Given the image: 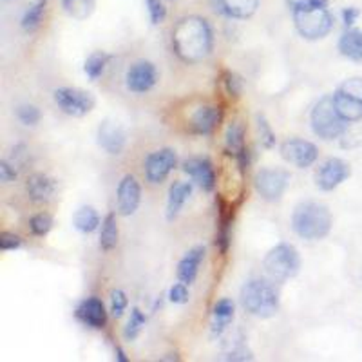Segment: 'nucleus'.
Instances as JSON below:
<instances>
[{
    "label": "nucleus",
    "mask_w": 362,
    "mask_h": 362,
    "mask_svg": "<svg viewBox=\"0 0 362 362\" xmlns=\"http://www.w3.org/2000/svg\"><path fill=\"white\" fill-rule=\"evenodd\" d=\"M129 300L125 292L122 290H112L111 292V313L115 319H119V317L124 315L125 308H127Z\"/></svg>",
    "instance_id": "38"
},
{
    "label": "nucleus",
    "mask_w": 362,
    "mask_h": 362,
    "mask_svg": "<svg viewBox=\"0 0 362 362\" xmlns=\"http://www.w3.org/2000/svg\"><path fill=\"white\" fill-rule=\"evenodd\" d=\"M51 228H53V218L47 212H38V214L29 219V230L33 235H38V238L49 234Z\"/></svg>",
    "instance_id": "33"
},
{
    "label": "nucleus",
    "mask_w": 362,
    "mask_h": 362,
    "mask_svg": "<svg viewBox=\"0 0 362 362\" xmlns=\"http://www.w3.org/2000/svg\"><path fill=\"white\" fill-rule=\"evenodd\" d=\"M158 82V69L153 62H136L131 66L125 76L127 89L136 95L147 93L153 89Z\"/></svg>",
    "instance_id": "13"
},
{
    "label": "nucleus",
    "mask_w": 362,
    "mask_h": 362,
    "mask_svg": "<svg viewBox=\"0 0 362 362\" xmlns=\"http://www.w3.org/2000/svg\"><path fill=\"white\" fill-rule=\"evenodd\" d=\"M312 129L319 138L326 141L337 140L342 138L346 131H348V122L339 116L337 109H335L334 96H322L319 102L315 103V107L312 111Z\"/></svg>",
    "instance_id": "4"
},
{
    "label": "nucleus",
    "mask_w": 362,
    "mask_h": 362,
    "mask_svg": "<svg viewBox=\"0 0 362 362\" xmlns=\"http://www.w3.org/2000/svg\"><path fill=\"white\" fill-rule=\"evenodd\" d=\"M241 303L250 315L268 319L279 312V292L270 281L250 279L241 288Z\"/></svg>",
    "instance_id": "3"
},
{
    "label": "nucleus",
    "mask_w": 362,
    "mask_h": 362,
    "mask_svg": "<svg viewBox=\"0 0 362 362\" xmlns=\"http://www.w3.org/2000/svg\"><path fill=\"white\" fill-rule=\"evenodd\" d=\"M119 230L115 214H107L102 221V232H100V248L103 252H111L118 245Z\"/></svg>",
    "instance_id": "28"
},
{
    "label": "nucleus",
    "mask_w": 362,
    "mask_h": 362,
    "mask_svg": "<svg viewBox=\"0 0 362 362\" xmlns=\"http://www.w3.org/2000/svg\"><path fill=\"white\" fill-rule=\"evenodd\" d=\"M293 11L297 9H310V8H319V6H328V0H284Z\"/></svg>",
    "instance_id": "42"
},
{
    "label": "nucleus",
    "mask_w": 362,
    "mask_h": 362,
    "mask_svg": "<svg viewBox=\"0 0 362 362\" xmlns=\"http://www.w3.org/2000/svg\"><path fill=\"white\" fill-rule=\"evenodd\" d=\"M281 156L297 169H308L319 158V148L315 144L303 138H292L281 145Z\"/></svg>",
    "instance_id": "9"
},
{
    "label": "nucleus",
    "mask_w": 362,
    "mask_h": 362,
    "mask_svg": "<svg viewBox=\"0 0 362 362\" xmlns=\"http://www.w3.org/2000/svg\"><path fill=\"white\" fill-rule=\"evenodd\" d=\"M74 317L82 325L95 329H102L107 325V310L98 297H87L82 303H78V306L74 310Z\"/></svg>",
    "instance_id": "15"
},
{
    "label": "nucleus",
    "mask_w": 362,
    "mask_h": 362,
    "mask_svg": "<svg viewBox=\"0 0 362 362\" xmlns=\"http://www.w3.org/2000/svg\"><path fill=\"white\" fill-rule=\"evenodd\" d=\"M62 6L69 17L74 21H86L95 11L96 0H62Z\"/></svg>",
    "instance_id": "30"
},
{
    "label": "nucleus",
    "mask_w": 362,
    "mask_h": 362,
    "mask_svg": "<svg viewBox=\"0 0 362 362\" xmlns=\"http://www.w3.org/2000/svg\"><path fill=\"white\" fill-rule=\"evenodd\" d=\"M293 24H296L297 33L305 40L315 42L328 37L329 31L334 29V17L328 11V6L297 9L293 11Z\"/></svg>",
    "instance_id": "5"
},
{
    "label": "nucleus",
    "mask_w": 362,
    "mask_h": 362,
    "mask_svg": "<svg viewBox=\"0 0 362 362\" xmlns=\"http://www.w3.org/2000/svg\"><path fill=\"white\" fill-rule=\"evenodd\" d=\"M115 354H116V357H118L119 358V361H127V357H125V354H124V351H122V348H118V346H116V348H115Z\"/></svg>",
    "instance_id": "45"
},
{
    "label": "nucleus",
    "mask_w": 362,
    "mask_h": 362,
    "mask_svg": "<svg viewBox=\"0 0 362 362\" xmlns=\"http://www.w3.org/2000/svg\"><path fill=\"white\" fill-rule=\"evenodd\" d=\"M109 60H111V54L105 53V51H95L93 54H89L86 64H83V71L89 76V80H98L107 67Z\"/></svg>",
    "instance_id": "29"
},
{
    "label": "nucleus",
    "mask_w": 362,
    "mask_h": 362,
    "mask_svg": "<svg viewBox=\"0 0 362 362\" xmlns=\"http://www.w3.org/2000/svg\"><path fill=\"white\" fill-rule=\"evenodd\" d=\"M214 321H212V334H223V329L230 325L234 319V300L232 299H219L214 305Z\"/></svg>",
    "instance_id": "26"
},
{
    "label": "nucleus",
    "mask_w": 362,
    "mask_h": 362,
    "mask_svg": "<svg viewBox=\"0 0 362 362\" xmlns=\"http://www.w3.org/2000/svg\"><path fill=\"white\" fill-rule=\"evenodd\" d=\"M221 122V109L214 105H203L190 118L192 131L198 134H212Z\"/></svg>",
    "instance_id": "20"
},
{
    "label": "nucleus",
    "mask_w": 362,
    "mask_h": 362,
    "mask_svg": "<svg viewBox=\"0 0 362 362\" xmlns=\"http://www.w3.org/2000/svg\"><path fill=\"white\" fill-rule=\"evenodd\" d=\"M17 116L24 125H37L42 118V112L35 105H21L17 109Z\"/></svg>",
    "instance_id": "36"
},
{
    "label": "nucleus",
    "mask_w": 362,
    "mask_h": 362,
    "mask_svg": "<svg viewBox=\"0 0 362 362\" xmlns=\"http://www.w3.org/2000/svg\"><path fill=\"white\" fill-rule=\"evenodd\" d=\"M334 103L335 109H337L339 116H341L344 122L348 124H357V122H362V100L354 98V96L346 95L342 90H335Z\"/></svg>",
    "instance_id": "21"
},
{
    "label": "nucleus",
    "mask_w": 362,
    "mask_h": 362,
    "mask_svg": "<svg viewBox=\"0 0 362 362\" xmlns=\"http://www.w3.org/2000/svg\"><path fill=\"white\" fill-rule=\"evenodd\" d=\"M174 53L187 64L205 60L214 47V33L209 22L202 17L181 18L173 29Z\"/></svg>",
    "instance_id": "1"
},
{
    "label": "nucleus",
    "mask_w": 362,
    "mask_h": 362,
    "mask_svg": "<svg viewBox=\"0 0 362 362\" xmlns=\"http://www.w3.org/2000/svg\"><path fill=\"white\" fill-rule=\"evenodd\" d=\"M183 173L205 192H212L216 187V170L209 158H189L183 161Z\"/></svg>",
    "instance_id": "14"
},
{
    "label": "nucleus",
    "mask_w": 362,
    "mask_h": 362,
    "mask_svg": "<svg viewBox=\"0 0 362 362\" xmlns=\"http://www.w3.org/2000/svg\"><path fill=\"white\" fill-rule=\"evenodd\" d=\"M145 6L148 9V17H151V22L153 25L161 24L167 17V8L161 0H145Z\"/></svg>",
    "instance_id": "37"
},
{
    "label": "nucleus",
    "mask_w": 362,
    "mask_h": 362,
    "mask_svg": "<svg viewBox=\"0 0 362 362\" xmlns=\"http://www.w3.org/2000/svg\"><path fill=\"white\" fill-rule=\"evenodd\" d=\"M255 190L267 202H279L290 183V173L279 167H267L255 174Z\"/></svg>",
    "instance_id": "8"
},
{
    "label": "nucleus",
    "mask_w": 362,
    "mask_h": 362,
    "mask_svg": "<svg viewBox=\"0 0 362 362\" xmlns=\"http://www.w3.org/2000/svg\"><path fill=\"white\" fill-rule=\"evenodd\" d=\"M223 86H225L226 95L234 100H238L241 93H243V80L234 71H225L223 73Z\"/></svg>",
    "instance_id": "34"
},
{
    "label": "nucleus",
    "mask_w": 362,
    "mask_h": 362,
    "mask_svg": "<svg viewBox=\"0 0 362 362\" xmlns=\"http://www.w3.org/2000/svg\"><path fill=\"white\" fill-rule=\"evenodd\" d=\"M177 167V154L174 148H160L145 158V177L148 183H161Z\"/></svg>",
    "instance_id": "10"
},
{
    "label": "nucleus",
    "mask_w": 362,
    "mask_h": 362,
    "mask_svg": "<svg viewBox=\"0 0 362 362\" xmlns=\"http://www.w3.org/2000/svg\"><path fill=\"white\" fill-rule=\"evenodd\" d=\"M358 15H361V11H358L357 8H354V6H351V8L342 9V22H344L346 28H351V25L357 22Z\"/></svg>",
    "instance_id": "44"
},
{
    "label": "nucleus",
    "mask_w": 362,
    "mask_h": 362,
    "mask_svg": "<svg viewBox=\"0 0 362 362\" xmlns=\"http://www.w3.org/2000/svg\"><path fill=\"white\" fill-rule=\"evenodd\" d=\"M17 176L18 173L8 160L0 161V181H2V183H9V181H13Z\"/></svg>",
    "instance_id": "43"
},
{
    "label": "nucleus",
    "mask_w": 362,
    "mask_h": 362,
    "mask_svg": "<svg viewBox=\"0 0 362 362\" xmlns=\"http://www.w3.org/2000/svg\"><path fill=\"white\" fill-rule=\"evenodd\" d=\"M45 6H47V0H37L33 6H29V9L22 17V29L24 31L31 33V31H35L40 25L42 17H44L45 13Z\"/></svg>",
    "instance_id": "31"
},
{
    "label": "nucleus",
    "mask_w": 362,
    "mask_h": 362,
    "mask_svg": "<svg viewBox=\"0 0 362 362\" xmlns=\"http://www.w3.org/2000/svg\"><path fill=\"white\" fill-rule=\"evenodd\" d=\"M257 132H259L261 145L264 148H272L276 145V132L272 131L270 124H268L263 115H257Z\"/></svg>",
    "instance_id": "35"
},
{
    "label": "nucleus",
    "mask_w": 362,
    "mask_h": 362,
    "mask_svg": "<svg viewBox=\"0 0 362 362\" xmlns=\"http://www.w3.org/2000/svg\"><path fill=\"white\" fill-rule=\"evenodd\" d=\"M263 267L268 276L274 281H277V283L292 279L293 276H297L300 267L299 252L290 243L277 245V247H274L267 254Z\"/></svg>",
    "instance_id": "6"
},
{
    "label": "nucleus",
    "mask_w": 362,
    "mask_h": 362,
    "mask_svg": "<svg viewBox=\"0 0 362 362\" xmlns=\"http://www.w3.org/2000/svg\"><path fill=\"white\" fill-rule=\"evenodd\" d=\"M145 322H147V317L144 315V312H141L140 308H132L131 317H129V321H127V326H125V329H124V337L127 339L129 342L134 341V339L140 335V332H141V328L145 326Z\"/></svg>",
    "instance_id": "32"
},
{
    "label": "nucleus",
    "mask_w": 362,
    "mask_h": 362,
    "mask_svg": "<svg viewBox=\"0 0 362 362\" xmlns=\"http://www.w3.org/2000/svg\"><path fill=\"white\" fill-rule=\"evenodd\" d=\"M192 194V183H187V181H176L173 183L169 189V199H167V219L173 221L177 218V214L181 212L183 205L187 203V199L190 198Z\"/></svg>",
    "instance_id": "22"
},
{
    "label": "nucleus",
    "mask_w": 362,
    "mask_h": 362,
    "mask_svg": "<svg viewBox=\"0 0 362 362\" xmlns=\"http://www.w3.org/2000/svg\"><path fill=\"white\" fill-rule=\"evenodd\" d=\"M205 254H206L205 248L196 247L183 255V259H181L180 264H177V279H180L181 283H185L190 286V284L196 281L199 267H202L203 259H205Z\"/></svg>",
    "instance_id": "19"
},
{
    "label": "nucleus",
    "mask_w": 362,
    "mask_h": 362,
    "mask_svg": "<svg viewBox=\"0 0 362 362\" xmlns=\"http://www.w3.org/2000/svg\"><path fill=\"white\" fill-rule=\"evenodd\" d=\"M54 102L58 109H62L66 115L74 116V118H82L89 115L96 105L95 96L90 95L89 90L78 89V87H60L54 90Z\"/></svg>",
    "instance_id": "7"
},
{
    "label": "nucleus",
    "mask_w": 362,
    "mask_h": 362,
    "mask_svg": "<svg viewBox=\"0 0 362 362\" xmlns=\"http://www.w3.org/2000/svg\"><path fill=\"white\" fill-rule=\"evenodd\" d=\"M247 147L245 144V125L239 122V119H234L232 124H228L225 132V151L226 154L238 158V154Z\"/></svg>",
    "instance_id": "25"
},
{
    "label": "nucleus",
    "mask_w": 362,
    "mask_h": 362,
    "mask_svg": "<svg viewBox=\"0 0 362 362\" xmlns=\"http://www.w3.org/2000/svg\"><path fill=\"white\" fill-rule=\"evenodd\" d=\"M141 202V187L132 174L122 177L118 190H116V205L119 216H132L138 210Z\"/></svg>",
    "instance_id": "12"
},
{
    "label": "nucleus",
    "mask_w": 362,
    "mask_h": 362,
    "mask_svg": "<svg viewBox=\"0 0 362 362\" xmlns=\"http://www.w3.org/2000/svg\"><path fill=\"white\" fill-rule=\"evenodd\" d=\"M22 247V238L13 232H2L0 234V248L4 252L18 250Z\"/></svg>",
    "instance_id": "41"
},
{
    "label": "nucleus",
    "mask_w": 362,
    "mask_h": 362,
    "mask_svg": "<svg viewBox=\"0 0 362 362\" xmlns=\"http://www.w3.org/2000/svg\"><path fill=\"white\" fill-rule=\"evenodd\" d=\"M125 144H127V134L118 124L105 119L98 127V145L107 154L118 156V154L124 153Z\"/></svg>",
    "instance_id": "16"
},
{
    "label": "nucleus",
    "mask_w": 362,
    "mask_h": 362,
    "mask_svg": "<svg viewBox=\"0 0 362 362\" xmlns=\"http://www.w3.org/2000/svg\"><path fill=\"white\" fill-rule=\"evenodd\" d=\"M339 53L348 60L362 62V29H346L339 38Z\"/></svg>",
    "instance_id": "23"
},
{
    "label": "nucleus",
    "mask_w": 362,
    "mask_h": 362,
    "mask_svg": "<svg viewBox=\"0 0 362 362\" xmlns=\"http://www.w3.org/2000/svg\"><path fill=\"white\" fill-rule=\"evenodd\" d=\"M214 9L221 13L223 17L235 18V21H247L254 17L257 8H259V0H212Z\"/></svg>",
    "instance_id": "17"
},
{
    "label": "nucleus",
    "mask_w": 362,
    "mask_h": 362,
    "mask_svg": "<svg viewBox=\"0 0 362 362\" xmlns=\"http://www.w3.org/2000/svg\"><path fill=\"white\" fill-rule=\"evenodd\" d=\"M73 225L76 230L82 234H90L95 232L100 225V216L93 206H80L73 218Z\"/></svg>",
    "instance_id": "27"
},
{
    "label": "nucleus",
    "mask_w": 362,
    "mask_h": 362,
    "mask_svg": "<svg viewBox=\"0 0 362 362\" xmlns=\"http://www.w3.org/2000/svg\"><path fill=\"white\" fill-rule=\"evenodd\" d=\"M339 90L346 93V95L354 96V98L362 100V78L355 76V78H348L339 86Z\"/></svg>",
    "instance_id": "39"
},
{
    "label": "nucleus",
    "mask_w": 362,
    "mask_h": 362,
    "mask_svg": "<svg viewBox=\"0 0 362 362\" xmlns=\"http://www.w3.org/2000/svg\"><path fill=\"white\" fill-rule=\"evenodd\" d=\"M187 286H189V284H185V283H176L173 286V288H170V292H169V299L173 300L174 305H185L187 300H189V288H187Z\"/></svg>",
    "instance_id": "40"
},
{
    "label": "nucleus",
    "mask_w": 362,
    "mask_h": 362,
    "mask_svg": "<svg viewBox=\"0 0 362 362\" xmlns=\"http://www.w3.org/2000/svg\"><path fill=\"white\" fill-rule=\"evenodd\" d=\"M351 176V167L341 158H329L317 169L315 185L321 190H334Z\"/></svg>",
    "instance_id": "11"
},
{
    "label": "nucleus",
    "mask_w": 362,
    "mask_h": 362,
    "mask_svg": "<svg viewBox=\"0 0 362 362\" xmlns=\"http://www.w3.org/2000/svg\"><path fill=\"white\" fill-rule=\"evenodd\" d=\"M25 190L31 202L47 203L54 196L57 190V180L45 176V174H33L25 183Z\"/></svg>",
    "instance_id": "18"
},
{
    "label": "nucleus",
    "mask_w": 362,
    "mask_h": 362,
    "mask_svg": "<svg viewBox=\"0 0 362 362\" xmlns=\"http://www.w3.org/2000/svg\"><path fill=\"white\" fill-rule=\"evenodd\" d=\"M232 219H234V212L225 206V203L219 202V230L216 245H218L221 255H226L228 247L232 241Z\"/></svg>",
    "instance_id": "24"
},
{
    "label": "nucleus",
    "mask_w": 362,
    "mask_h": 362,
    "mask_svg": "<svg viewBox=\"0 0 362 362\" xmlns=\"http://www.w3.org/2000/svg\"><path fill=\"white\" fill-rule=\"evenodd\" d=\"M332 214L328 206L317 202H303L292 214V228L299 238L308 241L325 239L332 230Z\"/></svg>",
    "instance_id": "2"
}]
</instances>
